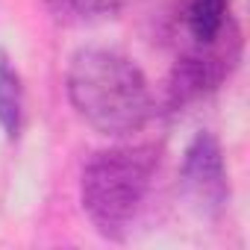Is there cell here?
Masks as SVG:
<instances>
[{
	"instance_id": "obj_4",
	"label": "cell",
	"mask_w": 250,
	"mask_h": 250,
	"mask_svg": "<svg viewBox=\"0 0 250 250\" xmlns=\"http://www.w3.org/2000/svg\"><path fill=\"white\" fill-rule=\"evenodd\" d=\"M180 191L200 218H218L229 206V177L224 150L212 133H197L180 165Z\"/></svg>"
},
{
	"instance_id": "obj_6",
	"label": "cell",
	"mask_w": 250,
	"mask_h": 250,
	"mask_svg": "<svg viewBox=\"0 0 250 250\" xmlns=\"http://www.w3.org/2000/svg\"><path fill=\"white\" fill-rule=\"evenodd\" d=\"M0 127L6 139H18L24 127V85L21 74L0 53Z\"/></svg>"
},
{
	"instance_id": "obj_1",
	"label": "cell",
	"mask_w": 250,
	"mask_h": 250,
	"mask_svg": "<svg viewBox=\"0 0 250 250\" xmlns=\"http://www.w3.org/2000/svg\"><path fill=\"white\" fill-rule=\"evenodd\" d=\"M65 88L77 115L100 136H133L153 115L147 77L118 50H77L68 65Z\"/></svg>"
},
{
	"instance_id": "obj_5",
	"label": "cell",
	"mask_w": 250,
	"mask_h": 250,
	"mask_svg": "<svg viewBox=\"0 0 250 250\" xmlns=\"http://www.w3.org/2000/svg\"><path fill=\"white\" fill-rule=\"evenodd\" d=\"M229 27V0H188L186 30L194 44H212Z\"/></svg>"
},
{
	"instance_id": "obj_3",
	"label": "cell",
	"mask_w": 250,
	"mask_h": 250,
	"mask_svg": "<svg viewBox=\"0 0 250 250\" xmlns=\"http://www.w3.org/2000/svg\"><path fill=\"white\" fill-rule=\"evenodd\" d=\"M238 53H241V42H238V30L232 24L221 33L218 42L197 44V50L186 53L171 71V83H168L171 109L188 106V103L212 94L232 74Z\"/></svg>"
},
{
	"instance_id": "obj_2",
	"label": "cell",
	"mask_w": 250,
	"mask_h": 250,
	"mask_svg": "<svg viewBox=\"0 0 250 250\" xmlns=\"http://www.w3.org/2000/svg\"><path fill=\"white\" fill-rule=\"evenodd\" d=\"M156 171L159 150L153 145L100 150L85 162L80 180V203L103 238L124 241L130 235L147 203Z\"/></svg>"
},
{
	"instance_id": "obj_7",
	"label": "cell",
	"mask_w": 250,
	"mask_h": 250,
	"mask_svg": "<svg viewBox=\"0 0 250 250\" xmlns=\"http://www.w3.org/2000/svg\"><path fill=\"white\" fill-rule=\"evenodd\" d=\"M136 0H50V6L56 12L71 18H106V15L124 12Z\"/></svg>"
}]
</instances>
